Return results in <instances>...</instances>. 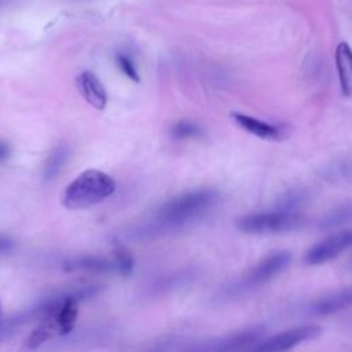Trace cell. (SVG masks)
<instances>
[{"label": "cell", "instance_id": "obj_1", "mask_svg": "<svg viewBox=\"0 0 352 352\" xmlns=\"http://www.w3.org/2000/svg\"><path fill=\"white\" fill-rule=\"evenodd\" d=\"M217 199L219 194L212 188H199L177 195L165 202L139 232L155 236L179 231L204 217Z\"/></svg>", "mask_w": 352, "mask_h": 352}, {"label": "cell", "instance_id": "obj_2", "mask_svg": "<svg viewBox=\"0 0 352 352\" xmlns=\"http://www.w3.org/2000/svg\"><path fill=\"white\" fill-rule=\"evenodd\" d=\"M116 191V182L99 169L81 172L65 188L62 204L67 209H87L103 202Z\"/></svg>", "mask_w": 352, "mask_h": 352}, {"label": "cell", "instance_id": "obj_3", "mask_svg": "<svg viewBox=\"0 0 352 352\" xmlns=\"http://www.w3.org/2000/svg\"><path fill=\"white\" fill-rule=\"evenodd\" d=\"M302 217L293 209L279 208L268 212H257L239 217L236 228L246 234H274L298 228Z\"/></svg>", "mask_w": 352, "mask_h": 352}, {"label": "cell", "instance_id": "obj_4", "mask_svg": "<svg viewBox=\"0 0 352 352\" xmlns=\"http://www.w3.org/2000/svg\"><path fill=\"white\" fill-rule=\"evenodd\" d=\"M263 333L264 329L261 326H254L219 338L194 342L180 352H246L260 341Z\"/></svg>", "mask_w": 352, "mask_h": 352}, {"label": "cell", "instance_id": "obj_5", "mask_svg": "<svg viewBox=\"0 0 352 352\" xmlns=\"http://www.w3.org/2000/svg\"><path fill=\"white\" fill-rule=\"evenodd\" d=\"M320 334V327L307 324L293 327L285 331H280L275 336H271L265 340L257 341L246 352H287L294 346L311 341Z\"/></svg>", "mask_w": 352, "mask_h": 352}, {"label": "cell", "instance_id": "obj_6", "mask_svg": "<svg viewBox=\"0 0 352 352\" xmlns=\"http://www.w3.org/2000/svg\"><path fill=\"white\" fill-rule=\"evenodd\" d=\"M292 256L289 252H276L263 258L254 268H252L242 279V289H252L267 283L270 279L282 272L290 263Z\"/></svg>", "mask_w": 352, "mask_h": 352}, {"label": "cell", "instance_id": "obj_7", "mask_svg": "<svg viewBox=\"0 0 352 352\" xmlns=\"http://www.w3.org/2000/svg\"><path fill=\"white\" fill-rule=\"evenodd\" d=\"M352 243V232L345 230L337 232L316 245H314L304 256V261L309 265L322 264L331 258H336L342 252H345Z\"/></svg>", "mask_w": 352, "mask_h": 352}, {"label": "cell", "instance_id": "obj_8", "mask_svg": "<svg viewBox=\"0 0 352 352\" xmlns=\"http://www.w3.org/2000/svg\"><path fill=\"white\" fill-rule=\"evenodd\" d=\"M231 117L239 128H242L243 131H246L260 139L278 140L285 136V131L279 125L261 121L258 118H254V117L243 114V113H232Z\"/></svg>", "mask_w": 352, "mask_h": 352}, {"label": "cell", "instance_id": "obj_9", "mask_svg": "<svg viewBox=\"0 0 352 352\" xmlns=\"http://www.w3.org/2000/svg\"><path fill=\"white\" fill-rule=\"evenodd\" d=\"M76 84H77L80 94L82 95V98L92 107H95L98 110L104 109V106L107 103L106 89L102 85L100 80L92 72L85 70V72L80 73L78 77L76 78Z\"/></svg>", "mask_w": 352, "mask_h": 352}, {"label": "cell", "instance_id": "obj_10", "mask_svg": "<svg viewBox=\"0 0 352 352\" xmlns=\"http://www.w3.org/2000/svg\"><path fill=\"white\" fill-rule=\"evenodd\" d=\"M66 270L73 271H88V272H117V265L114 258L109 260L106 257L98 256H81L72 258L65 263Z\"/></svg>", "mask_w": 352, "mask_h": 352}, {"label": "cell", "instance_id": "obj_11", "mask_svg": "<svg viewBox=\"0 0 352 352\" xmlns=\"http://www.w3.org/2000/svg\"><path fill=\"white\" fill-rule=\"evenodd\" d=\"M336 66L338 72L341 89L344 95L349 96L352 89V58H351V48L346 43H340L337 45Z\"/></svg>", "mask_w": 352, "mask_h": 352}, {"label": "cell", "instance_id": "obj_12", "mask_svg": "<svg viewBox=\"0 0 352 352\" xmlns=\"http://www.w3.org/2000/svg\"><path fill=\"white\" fill-rule=\"evenodd\" d=\"M351 301H352L351 289H345L318 300L316 302L312 304L311 311L316 315H329V314H334L348 308L351 305Z\"/></svg>", "mask_w": 352, "mask_h": 352}, {"label": "cell", "instance_id": "obj_13", "mask_svg": "<svg viewBox=\"0 0 352 352\" xmlns=\"http://www.w3.org/2000/svg\"><path fill=\"white\" fill-rule=\"evenodd\" d=\"M69 155L70 150L65 143H60L55 148H52L43 166V179L45 182H51L52 179H55L62 172L65 164L69 160Z\"/></svg>", "mask_w": 352, "mask_h": 352}, {"label": "cell", "instance_id": "obj_14", "mask_svg": "<svg viewBox=\"0 0 352 352\" xmlns=\"http://www.w3.org/2000/svg\"><path fill=\"white\" fill-rule=\"evenodd\" d=\"M170 133L175 139H188V138H197L202 133L201 128L194 124L192 121H188V120H183V121H179L176 122L172 129H170Z\"/></svg>", "mask_w": 352, "mask_h": 352}, {"label": "cell", "instance_id": "obj_15", "mask_svg": "<svg viewBox=\"0 0 352 352\" xmlns=\"http://www.w3.org/2000/svg\"><path fill=\"white\" fill-rule=\"evenodd\" d=\"M114 261L117 265V272L121 275H129L133 270V257L125 248H118L114 252Z\"/></svg>", "mask_w": 352, "mask_h": 352}, {"label": "cell", "instance_id": "obj_16", "mask_svg": "<svg viewBox=\"0 0 352 352\" xmlns=\"http://www.w3.org/2000/svg\"><path fill=\"white\" fill-rule=\"evenodd\" d=\"M351 219V206L346 205V206H342V208H338L333 212H330L322 221V226L324 228H330V227H336V226H340L345 221H348Z\"/></svg>", "mask_w": 352, "mask_h": 352}, {"label": "cell", "instance_id": "obj_17", "mask_svg": "<svg viewBox=\"0 0 352 352\" xmlns=\"http://www.w3.org/2000/svg\"><path fill=\"white\" fill-rule=\"evenodd\" d=\"M116 62H117L118 67L121 69V72H122L125 76H128L131 80H133V81H136V82L140 80L133 60H132L126 54L118 52V54L116 55Z\"/></svg>", "mask_w": 352, "mask_h": 352}, {"label": "cell", "instance_id": "obj_18", "mask_svg": "<svg viewBox=\"0 0 352 352\" xmlns=\"http://www.w3.org/2000/svg\"><path fill=\"white\" fill-rule=\"evenodd\" d=\"M170 346H172V341L164 340V341L155 342L154 345L146 348V349L142 351V352H168V351L170 349Z\"/></svg>", "mask_w": 352, "mask_h": 352}, {"label": "cell", "instance_id": "obj_19", "mask_svg": "<svg viewBox=\"0 0 352 352\" xmlns=\"http://www.w3.org/2000/svg\"><path fill=\"white\" fill-rule=\"evenodd\" d=\"M12 248H14L12 239L6 235H0V254L10 252Z\"/></svg>", "mask_w": 352, "mask_h": 352}, {"label": "cell", "instance_id": "obj_20", "mask_svg": "<svg viewBox=\"0 0 352 352\" xmlns=\"http://www.w3.org/2000/svg\"><path fill=\"white\" fill-rule=\"evenodd\" d=\"M10 146L4 140H0V162H4L10 157Z\"/></svg>", "mask_w": 352, "mask_h": 352}]
</instances>
